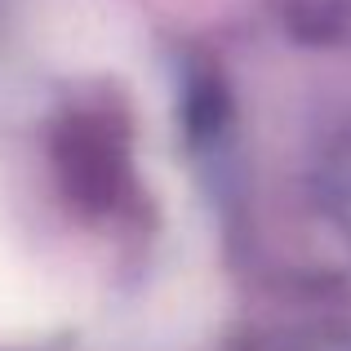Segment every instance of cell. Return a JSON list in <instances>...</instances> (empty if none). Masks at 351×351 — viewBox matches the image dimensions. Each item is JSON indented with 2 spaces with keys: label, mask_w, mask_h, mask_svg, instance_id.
I'll use <instances>...</instances> for the list:
<instances>
[{
  "label": "cell",
  "mask_w": 351,
  "mask_h": 351,
  "mask_svg": "<svg viewBox=\"0 0 351 351\" xmlns=\"http://www.w3.org/2000/svg\"><path fill=\"white\" fill-rule=\"evenodd\" d=\"M45 316V298L36 276L27 271V263L18 258V249L5 240L0 232V334L18 325H32V320Z\"/></svg>",
  "instance_id": "1"
}]
</instances>
